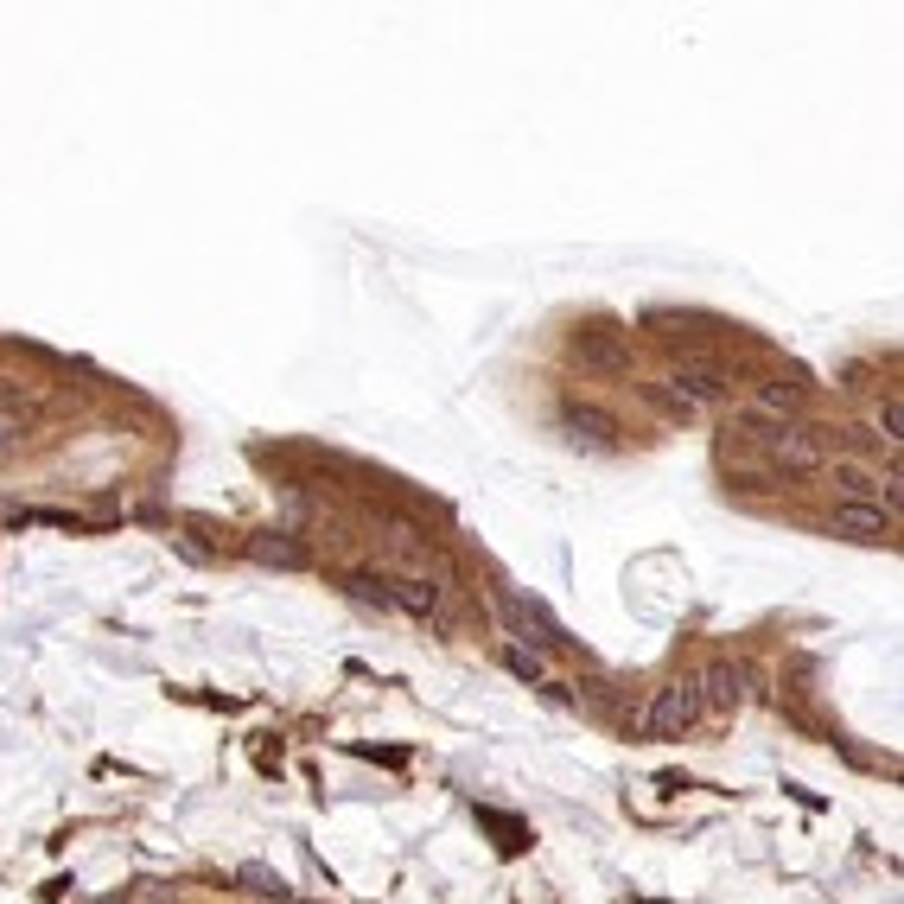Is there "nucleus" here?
<instances>
[{
  "instance_id": "nucleus-1",
  "label": "nucleus",
  "mask_w": 904,
  "mask_h": 904,
  "mask_svg": "<svg viewBox=\"0 0 904 904\" xmlns=\"http://www.w3.org/2000/svg\"><path fill=\"white\" fill-rule=\"evenodd\" d=\"M497 612H503V624H510V637H529L535 656L554 650V643H567L561 618H554L542 599H523V593H510V586H497Z\"/></svg>"
},
{
  "instance_id": "nucleus-2",
  "label": "nucleus",
  "mask_w": 904,
  "mask_h": 904,
  "mask_svg": "<svg viewBox=\"0 0 904 904\" xmlns=\"http://www.w3.org/2000/svg\"><path fill=\"white\" fill-rule=\"evenodd\" d=\"M694 720H701V694H694V682L656 688L650 707H643V733H650V739H682Z\"/></svg>"
},
{
  "instance_id": "nucleus-3",
  "label": "nucleus",
  "mask_w": 904,
  "mask_h": 904,
  "mask_svg": "<svg viewBox=\"0 0 904 904\" xmlns=\"http://www.w3.org/2000/svg\"><path fill=\"white\" fill-rule=\"evenodd\" d=\"M567 357L580 363V370H605V376L631 370V351H624V338L612 325H580V332L567 338Z\"/></svg>"
},
{
  "instance_id": "nucleus-4",
  "label": "nucleus",
  "mask_w": 904,
  "mask_h": 904,
  "mask_svg": "<svg viewBox=\"0 0 904 904\" xmlns=\"http://www.w3.org/2000/svg\"><path fill=\"white\" fill-rule=\"evenodd\" d=\"M669 395H675L688 414H694V408H720V402H726V376L714 370V363H682V370L669 376Z\"/></svg>"
},
{
  "instance_id": "nucleus-5",
  "label": "nucleus",
  "mask_w": 904,
  "mask_h": 904,
  "mask_svg": "<svg viewBox=\"0 0 904 904\" xmlns=\"http://www.w3.org/2000/svg\"><path fill=\"white\" fill-rule=\"evenodd\" d=\"M764 440H771L777 465H790V472H822V465H828L822 433H803V427H771Z\"/></svg>"
},
{
  "instance_id": "nucleus-6",
  "label": "nucleus",
  "mask_w": 904,
  "mask_h": 904,
  "mask_svg": "<svg viewBox=\"0 0 904 904\" xmlns=\"http://www.w3.org/2000/svg\"><path fill=\"white\" fill-rule=\"evenodd\" d=\"M694 694H701V714H733V707L745 701V682H739L733 663H714L701 682H694Z\"/></svg>"
},
{
  "instance_id": "nucleus-7",
  "label": "nucleus",
  "mask_w": 904,
  "mask_h": 904,
  "mask_svg": "<svg viewBox=\"0 0 904 904\" xmlns=\"http://www.w3.org/2000/svg\"><path fill=\"white\" fill-rule=\"evenodd\" d=\"M249 554L262 567H281V573H300V567H312V548L300 542V535H249Z\"/></svg>"
},
{
  "instance_id": "nucleus-8",
  "label": "nucleus",
  "mask_w": 904,
  "mask_h": 904,
  "mask_svg": "<svg viewBox=\"0 0 904 904\" xmlns=\"http://www.w3.org/2000/svg\"><path fill=\"white\" fill-rule=\"evenodd\" d=\"M892 529V516L879 503H834V535H854V542H879Z\"/></svg>"
},
{
  "instance_id": "nucleus-9",
  "label": "nucleus",
  "mask_w": 904,
  "mask_h": 904,
  "mask_svg": "<svg viewBox=\"0 0 904 904\" xmlns=\"http://www.w3.org/2000/svg\"><path fill=\"white\" fill-rule=\"evenodd\" d=\"M389 605H402L414 618H433L440 612V586H433L427 573H402V580H389Z\"/></svg>"
},
{
  "instance_id": "nucleus-10",
  "label": "nucleus",
  "mask_w": 904,
  "mask_h": 904,
  "mask_svg": "<svg viewBox=\"0 0 904 904\" xmlns=\"http://www.w3.org/2000/svg\"><path fill=\"white\" fill-rule=\"evenodd\" d=\"M834 484H841V503H879L885 497V484L866 465H834Z\"/></svg>"
},
{
  "instance_id": "nucleus-11",
  "label": "nucleus",
  "mask_w": 904,
  "mask_h": 904,
  "mask_svg": "<svg viewBox=\"0 0 904 904\" xmlns=\"http://www.w3.org/2000/svg\"><path fill=\"white\" fill-rule=\"evenodd\" d=\"M567 427H573V440H580V433H586V440H599V446H605V440H612V433H618V427L605 421L599 408H580V402L567 408Z\"/></svg>"
},
{
  "instance_id": "nucleus-12",
  "label": "nucleus",
  "mask_w": 904,
  "mask_h": 904,
  "mask_svg": "<svg viewBox=\"0 0 904 904\" xmlns=\"http://www.w3.org/2000/svg\"><path fill=\"white\" fill-rule=\"evenodd\" d=\"M758 408H764V414H796V408H803V389H790V382H764V389H758Z\"/></svg>"
},
{
  "instance_id": "nucleus-13",
  "label": "nucleus",
  "mask_w": 904,
  "mask_h": 904,
  "mask_svg": "<svg viewBox=\"0 0 904 904\" xmlns=\"http://www.w3.org/2000/svg\"><path fill=\"white\" fill-rule=\"evenodd\" d=\"M503 669L523 675V682H548V663H542L535 650H523V643H510V650H503Z\"/></svg>"
},
{
  "instance_id": "nucleus-14",
  "label": "nucleus",
  "mask_w": 904,
  "mask_h": 904,
  "mask_svg": "<svg viewBox=\"0 0 904 904\" xmlns=\"http://www.w3.org/2000/svg\"><path fill=\"white\" fill-rule=\"evenodd\" d=\"M242 885H255V898H274V904H287V885L281 879H274L268 873V866H242V873H236Z\"/></svg>"
},
{
  "instance_id": "nucleus-15",
  "label": "nucleus",
  "mask_w": 904,
  "mask_h": 904,
  "mask_svg": "<svg viewBox=\"0 0 904 904\" xmlns=\"http://www.w3.org/2000/svg\"><path fill=\"white\" fill-rule=\"evenodd\" d=\"M879 427H885V440H904V402H898V395H885V408H879Z\"/></svg>"
},
{
  "instance_id": "nucleus-16",
  "label": "nucleus",
  "mask_w": 904,
  "mask_h": 904,
  "mask_svg": "<svg viewBox=\"0 0 904 904\" xmlns=\"http://www.w3.org/2000/svg\"><path fill=\"white\" fill-rule=\"evenodd\" d=\"M344 586H351V593H357L363 605H389V593H382V586L370 580V573H351V580H344Z\"/></svg>"
},
{
  "instance_id": "nucleus-17",
  "label": "nucleus",
  "mask_w": 904,
  "mask_h": 904,
  "mask_svg": "<svg viewBox=\"0 0 904 904\" xmlns=\"http://www.w3.org/2000/svg\"><path fill=\"white\" fill-rule=\"evenodd\" d=\"M13 440H20V421H13V414H7V408H0V452H7Z\"/></svg>"
},
{
  "instance_id": "nucleus-18",
  "label": "nucleus",
  "mask_w": 904,
  "mask_h": 904,
  "mask_svg": "<svg viewBox=\"0 0 904 904\" xmlns=\"http://www.w3.org/2000/svg\"><path fill=\"white\" fill-rule=\"evenodd\" d=\"M83 904H128V892H102V898H83Z\"/></svg>"
}]
</instances>
